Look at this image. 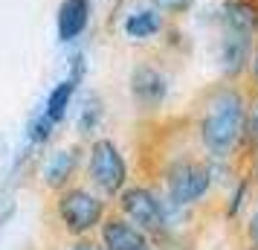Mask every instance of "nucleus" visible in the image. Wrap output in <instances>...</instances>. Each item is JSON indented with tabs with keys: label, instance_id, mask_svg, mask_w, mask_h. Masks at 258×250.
Segmentation results:
<instances>
[{
	"label": "nucleus",
	"instance_id": "obj_1",
	"mask_svg": "<svg viewBox=\"0 0 258 250\" xmlns=\"http://www.w3.org/2000/svg\"><path fill=\"white\" fill-rule=\"evenodd\" d=\"M244 99L235 93V90H221L209 102V111L200 122V137L215 157L229 155L238 143V137L244 131Z\"/></svg>",
	"mask_w": 258,
	"mask_h": 250
},
{
	"label": "nucleus",
	"instance_id": "obj_2",
	"mask_svg": "<svg viewBox=\"0 0 258 250\" xmlns=\"http://www.w3.org/2000/svg\"><path fill=\"white\" fill-rule=\"evenodd\" d=\"M58 215H61V221L67 224V230H73V233H87V230H93L102 221L105 207L87 189H70V192L61 195Z\"/></svg>",
	"mask_w": 258,
	"mask_h": 250
},
{
	"label": "nucleus",
	"instance_id": "obj_3",
	"mask_svg": "<svg viewBox=\"0 0 258 250\" xmlns=\"http://www.w3.org/2000/svg\"><path fill=\"white\" fill-rule=\"evenodd\" d=\"M90 175H93L96 186L110 192V195L125 186L128 169H125V160L119 155V148L110 140H96L93 143V148H90Z\"/></svg>",
	"mask_w": 258,
	"mask_h": 250
},
{
	"label": "nucleus",
	"instance_id": "obj_4",
	"mask_svg": "<svg viewBox=\"0 0 258 250\" xmlns=\"http://www.w3.org/2000/svg\"><path fill=\"white\" fill-rule=\"evenodd\" d=\"M212 186L209 169L198 166V163H180V166L168 175V195L174 204H195L200 201Z\"/></svg>",
	"mask_w": 258,
	"mask_h": 250
},
{
	"label": "nucleus",
	"instance_id": "obj_5",
	"mask_svg": "<svg viewBox=\"0 0 258 250\" xmlns=\"http://www.w3.org/2000/svg\"><path fill=\"white\" fill-rule=\"evenodd\" d=\"M122 210L131 221H137L140 227L148 230H160L163 227V204L157 201V195L142 186H134L122 195Z\"/></svg>",
	"mask_w": 258,
	"mask_h": 250
},
{
	"label": "nucleus",
	"instance_id": "obj_6",
	"mask_svg": "<svg viewBox=\"0 0 258 250\" xmlns=\"http://www.w3.org/2000/svg\"><path fill=\"white\" fill-rule=\"evenodd\" d=\"M102 241H105L107 250H148V236L137 224L122 221V218L105 221V227H102Z\"/></svg>",
	"mask_w": 258,
	"mask_h": 250
},
{
	"label": "nucleus",
	"instance_id": "obj_7",
	"mask_svg": "<svg viewBox=\"0 0 258 250\" xmlns=\"http://www.w3.org/2000/svg\"><path fill=\"white\" fill-rule=\"evenodd\" d=\"M87 21H90V0H61L58 6V38L67 44V41H76L87 29Z\"/></svg>",
	"mask_w": 258,
	"mask_h": 250
},
{
	"label": "nucleus",
	"instance_id": "obj_8",
	"mask_svg": "<svg viewBox=\"0 0 258 250\" xmlns=\"http://www.w3.org/2000/svg\"><path fill=\"white\" fill-rule=\"evenodd\" d=\"M79 79H82V59H76V73H73V76H67L64 82H58L49 90L44 114H47L52 122H61V119L67 117V108H70L73 93H76V87H79Z\"/></svg>",
	"mask_w": 258,
	"mask_h": 250
},
{
	"label": "nucleus",
	"instance_id": "obj_9",
	"mask_svg": "<svg viewBox=\"0 0 258 250\" xmlns=\"http://www.w3.org/2000/svg\"><path fill=\"white\" fill-rule=\"evenodd\" d=\"M165 90H168V84H165L163 73L151 70V67H140V70L134 73V96L140 99L142 105H157V102H163Z\"/></svg>",
	"mask_w": 258,
	"mask_h": 250
},
{
	"label": "nucleus",
	"instance_id": "obj_10",
	"mask_svg": "<svg viewBox=\"0 0 258 250\" xmlns=\"http://www.w3.org/2000/svg\"><path fill=\"white\" fill-rule=\"evenodd\" d=\"M226 24L232 32H249V29H255L258 24V12L252 3H246V0H232V3H226Z\"/></svg>",
	"mask_w": 258,
	"mask_h": 250
},
{
	"label": "nucleus",
	"instance_id": "obj_11",
	"mask_svg": "<svg viewBox=\"0 0 258 250\" xmlns=\"http://www.w3.org/2000/svg\"><path fill=\"white\" fill-rule=\"evenodd\" d=\"M160 26H163V18L151 9H145V12L131 15L125 21V32H128V38H151L160 32Z\"/></svg>",
	"mask_w": 258,
	"mask_h": 250
},
{
	"label": "nucleus",
	"instance_id": "obj_12",
	"mask_svg": "<svg viewBox=\"0 0 258 250\" xmlns=\"http://www.w3.org/2000/svg\"><path fill=\"white\" fill-rule=\"evenodd\" d=\"M73 169H76V152H58V155H52L47 163V183L49 186H61L73 175Z\"/></svg>",
	"mask_w": 258,
	"mask_h": 250
},
{
	"label": "nucleus",
	"instance_id": "obj_13",
	"mask_svg": "<svg viewBox=\"0 0 258 250\" xmlns=\"http://www.w3.org/2000/svg\"><path fill=\"white\" fill-rule=\"evenodd\" d=\"M160 12H186L195 0H151Z\"/></svg>",
	"mask_w": 258,
	"mask_h": 250
},
{
	"label": "nucleus",
	"instance_id": "obj_14",
	"mask_svg": "<svg viewBox=\"0 0 258 250\" xmlns=\"http://www.w3.org/2000/svg\"><path fill=\"white\" fill-rule=\"evenodd\" d=\"M249 236H252V244H255V250H258V215L252 218V224H249Z\"/></svg>",
	"mask_w": 258,
	"mask_h": 250
},
{
	"label": "nucleus",
	"instance_id": "obj_15",
	"mask_svg": "<svg viewBox=\"0 0 258 250\" xmlns=\"http://www.w3.org/2000/svg\"><path fill=\"white\" fill-rule=\"evenodd\" d=\"M73 250H102V247H96V244H87V241H82V244H76Z\"/></svg>",
	"mask_w": 258,
	"mask_h": 250
},
{
	"label": "nucleus",
	"instance_id": "obj_16",
	"mask_svg": "<svg viewBox=\"0 0 258 250\" xmlns=\"http://www.w3.org/2000/svg\"><path fill=\"white\" fill-rule=\"evenodd\" d=\"M252 137H255V140H258V114H255V117H252Z\"/></svg>",
	"mask_w": 258,
	"mask_h": 250
},
{
	"label": "nucleus",
	"instance_id": "obj_17",
	"mask_svg": "<svg viewBox=\"0 0 258 250\" xmlns=\"http://www.w3.org/2000/svg\"><path fill=\"white\" fill-rule=\"evenodd\" d=\"M252 64H255V76H258V53H255V61H252Z\"/></svg>",
	"mask_w": 258,
	"mask_h": 250
}]
</instances>
